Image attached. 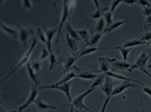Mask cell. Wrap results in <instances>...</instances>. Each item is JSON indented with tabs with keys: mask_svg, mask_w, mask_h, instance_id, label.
Masks as SVG:
<instances>
[{
	"mask_svg": "<svg viewBox=\"0 0 151 112\" xmlns=\"http://www.w3.org/2000/svg\"><path fill=\"white\" fill-rule=\"evenodd\" d=\"M99 75H95L91 71H81L76 75V77H79L85 80H95Z\"/></svg>",
	"mask_w": 151,
	"mask_h": 112,
	"instance_id": "d6986e66",
	"label": "cell"
},
{
	"mask_svg": "<svg viewBox=\"0 0 151 112\" xmlns=\"http://www.w3.org/2000/svg\"><path fill=\"white\" fill-rule=\"evenodd\" d=\"M104 34L103 33H94L92 37L89 39V42L85 45V47L89 46V47H94L96 44L100 41V39L102 37V36Z\"/></svg>",
	"mask_w": 151,
	"mask_h": 112,
	"instance_id": "ac0fdd59",
	"label": "cell"
},
{
	"mask_svg": "<svg viewBox=\"0 0 151 112\" xmlns=\"http://www.w3.org/2000/svg\"><path fill=\"white\" fill-rule=\"evenodd\" d=\"M122 3H125L126 4H128V5H131L132 6H133L134 5V3H137V1H122Z\"/></svg>",
	"mask_w": 151,
	"mask_h": 112,
	"instance_id": "60d3db41",
	"label": "cell"
},
{
	"mask_svg": "<svg viewBox=\"0 0 151 112\" xmlns=\"http://www.w3.org/2000/svg\"><path fill=\"white\" fill-rule=\"evenodd\" d=\"M141 45H148L147 42L141 41L140 39H131V40L126 41L121 47L123 48H132L133 47Z\"/></svg>",
	"mask_w": 151,
	"mask_h": 112,
	"instance_id": "9a60e30c",
	"label": "cell"
},
{
	"mask_svg": "<svg viewBox=\"0 0 151 112\" xmlns=\"http://www.w3.org/2000/svg\"><path fill=\"white\" fill-rule=\"evenodd\" d=\"M66 28H67V30H68V33H69V35L70 36V37H71L72 38H73L74 39H75V40H76L77 42H78V40L81 39V37H79V35L78 34L77 31L75 30L73 28L70 26L69 23H67Z\"/></svg>",
	"mask_w": 151,
	"mask_h": 112,
	"instance_id": "d4e9b609",
	"label": "cell"
},
{
	"mask_svg": "<svg viewBox=\"0 0 151 112\" xmlns=\"http://www.w3.org/2000/svg\"><path fill=\"white\" fill-rule=\"evenodd\" d=\"M103 17H104V20L106 24L105 28L109 27L114 23L112 19V13L110 11H108L105 12L104 14H103Z\"/></svg>",
	"mask_w": 151,
	"mask_h": 112,
	"instance_id": "4dcf8cb0",
	"label": "cell"
},
{
	"mask_svg": "<svg viewBox=\"0 0 151 112\" xmlns=\"http://www.w3.org/2000/svg\"><path fill=\"white\" fill-rule=\"evenodd\" d=\"M37 42H38L37 38H36L35 37H33L32 43H31V46L29 47V49L27 50L26 51V52L22 55V57H21V59H20V61H19V63H18V65H17L16 66H15V67H14V68L10 72V73H8V74L5 76V77H4V78L1 80V83H2L4 80H5V79H6L8 77H9L10 75H12L13 73H14V71H15V70H16L17 68H19V67H21V66H22L23 65H24V64L26 63L27 62H28V60H29V57H30V55H31V53H32V52H33V50L34 48H35V45H36V44H37Z\"/></svg>",
	"mask_w": 151,
	"mask_h": 112,
	"instance_id": "6da1fadb",
	"label": "cell"
},
{
	"mask_svg": "<svg viewBox=\"0 0 151 112\" xmlns=\"http://www.w3.org/2000/svg\"><path fill=\"white\" fill-rule=\"evenodd\" d=\"M106 75H108L109 76V77H112V78H116L117 80H122L124 81V80H128V81H130V82H137V83H140L141 85H143V84L140 82L139 81H137V80H133V79H131V78H127L126 77H124V76L123 75H121L120 74H118V73H115V72L114 71H108L106 72V73H105Z\"/></svg>",
	"mask_w": 151,
	"mask_h": 112,
	"instance_id": "2e32d148",
	"label": "cell"
},
{
	"mask_svg": "<svg viewBox=\"0 0 151 112\" xmlns=\"http://www.w3.org/2000/svg\"><path fill=\"white\" fill-rule=\"evenodd\" d=\"M94 3L96 5L97 9L93 14L91 15V17L93 19H99V18H100L102 14H104V12L105 11V10H108V9L106 7V8H105V9H100V6H99V3L97 1H94Z\"/></svg>",
	"mask_w": 151,
	"mask_h": 112,
	"instance_id": "603a6c76",
	"label": "cell"
},
{
	"mask_svg": "<svg viewBox=\"0 0 151 112\" xmlns=\"http://www.w3.org/2000/svg\"><path fill=\"white\" fill-rule=\"evenodd\" d=\"M151 27V15L147 17L146 21L144 23V29L145 31L147 30L149 28Z\"/></svg>",
	"mask_w": 151,
	"mask_h": 112,
	"instance_id": "d590c367",
	"label": "cell"
},
{
	"mask_svg": "<svg viewBox=\"0 0 151 112\" xmlns=\"http://www.w3.org/2000/svg\"><path fill=\"white\" fill-rule=\"evenodd\" d=\"M18 27L19 29V38L20 40H21V43L22 45L25 46L27 43V38H28L29 35L30 34V31L28 29H26L23 28L21 25L18 24Z\"/></svg>",
	"mask_w": 151,
	"mask_h": 112,
	"instance_id": "4fadbf2b",
	"label": "cell"
},
{
	"mask_svg": "<svg viewBox=\"0 0 151 112\" xmlns=\"http://www.w3.org/2000/svg\"><path fill=\"white\" fill-rule=\"evenodd\" d=\"M143 91H144V93H146L147 94H148L151 98V88L149 87H145L144 89H143Z\"/></svg>",
	"mask_w": 151,
	"mask_h": 112,
	"instance_id": "ab89813d",
	"label": "cell"
},
{
	"mask_svg": "<svg viewBox=\"0 0 151 112\" xmlns=\"http://www.w3.org/2000/svg\"><path fill=\"white\" fill-rule=\"evenodd\" d=\"M8 112H19V110H12Z\"/></svg>",
	"mask_w": 151,
	"mask_h": 112,
	"instance_id": "7bdbcfd3",
	"label": "cell"
},
{
	"mask_svg": "<svg viewBox=\"0 0 151 112\" xmlns=\"http://www.w3.org/2000/svg\"><path fill=\"white\" fill-rule=\"evenodd\" d=\"M105 74L102 73L101 75H99L98 77H97L96 79L93 81L92 85H91V89H93V88H97V87L100 86L101 87L103 82L105 81Z\"/></svg>",
	"mask_w": 151,
	"mask_h": 112,
	"instance_id": "484cf974",
	"label": "cell"
},
{
	"mask_svg": "<svg viewBox=\"0 0 151 112\" xmlns=\"http://www.w3.org/2000/svg\"><path fill=\"white\" fill-rule=\"evenodd\" d=\"M142 71H143V72H144V73H145L147 75H148L149 77L151 78V74H150L149 73H148V72L147 71V70H143Z\"/></svg>",
	"mask_w": 151,
	"mask_h": 112,
	"instance_id": "b9f144b4",
	"label": "cell"
},
{
	"mask_svg": "<svg viewBox=\"0 0 151 112\" xmlns=\"http://www.w3.org/2000/svg\"><path fill=\"white\" fill-rule=\"evenodd\" d=\"M72 82H73V80H71L69 81L68 82L63 84V85H62L55 87L54 89L59 90L62 91L63 93H64L66 94V95L67 96L68 99L69 101L71 102V104L73 102L72 98H71V95H70V87H71V83H72Z\"/></svg>",
	"mask_w": 151,
	"mask_h": 112,
	"instance_id": "8fae6325",
	"label": "cell"
},
{
	"mask_svg": "<svg viewBox=\"0 0 151 112\" xmlns=\"http://www.w3.org/2000/svg\"><path fill=\"white\" fill-rule=\"evenodd\" d=\"M31 64V66L32 67V68L33 69V70L35 71V72H38L40 69L41 67V63L40 61H33L32 62H30Z\"/></svg>",
	"mask_w": 151,
	"mask_h": 112,
	"instance_id": "e575fe53",
	"label": "cell"
},
{
	"mask_svg": "<svg viewBox=\"0 0 151 112\" xmlns=\"http://www.w3.org/2000/svg\"><path fill=\"white\" fill-rule=\"evenodd\" d=\"M78 34L79 35V37H81V39H82L84 42L87 44L89 42V39H90V35L89 33L87 32L86 29H81V30H78L77 31Z\"/></svg>",
	"mask_w": 151,
	"mask_h": 112,
	"instance_id": "f546056e",
	"label": "cell"
},
{
	"mask_svg": "<svg viewBox=\"0 0 151 112\" xmlns=\"http://www.w3.org/2000/svg\"><path fill=\"white\" fill-rule=\"evenodd\" d=\"M27 75H28L29 78L31 79V80L32 81L33 85L35 87H37V84H38V80L37 76L35 75V72L32 68V67L31 66V64L30 62H27Z\"/></svg>",
	"mask_w": 151,
	"mask_h": 112,
	"instance_id": "e0dca14e",
	"label": "cell"
},
{
	"mask_svg": "<svg viewBox=\"0 0 151 112\" xmlns=\"http://www.w3.org/2000/svg\"><path fill=\"white\" fill-rule=\"evenodd\" d=\"M99 66H100V71L103 72V73H106V72L109 71L110 67V64L109 58H105L104 57H101L98 59Z\"/></svg>",
	"mask_w": 151,
	"mask_h": 112,
	"instance_id": "5bb4252c",
	"label": "cell"
},
{
	"mask_svg": "<svg viewBox=\"0 0 151 112\" xmlns=\"http://www.w3.org/2000/svg\"><path fill=\"white\" fill-rule=\"evenodd\" d=\"M110 67L113 71L117 70H128L131 65L128 62L124 61H119L116 59H109Z\"/></svg>",
	"mask_w": 151,
	"mask_h": 112,
	"instance_id": "8992f818",
	"label": "cell"
},
{
	"mask_svg": "<svg viewBox=\"0 0 151 112\" xmlns=\"http://www.w3.org/2000/svg\"><path fill=\"white\" fill-rule=\"evenodd\" d=\"M138 87V85L132 83L130 81H128V80L123 81L120 84V85H117V87L114 88V90H113V93H112V95H111L110 98H112V96H114V95L121 94L125 90H126L127 89H128L129 87Z\"/></svg>",
	"mask_w": 151,
	"mask_h": 112,
	"instance_id": "9c48e42d",
	"label": "cell"
},
{
	"mask_svg": "<svg viewBox=\"0 0 151 112\" xmlns=\"http://www.w3.org/2000/svg\"><path fill=\"white\" fill-rule=\"evenodd\" d=\"M110 98H111L110 97H107V98L105 100V101L104 102V104H103V106L101 108V110L100 111V112H105L106 108V106H107V105H108V103L109 102V100H110Z\"/></svg>",
	"mask_w": 151,
	"mask_h": 112,
	"instance_id": "74e56055",
	"label": "cell"
},
{
	"mask_svg": "<svg viewBox=\"0 0 151 112\" xmlns=\"http://www.w3.org/2000/svg\"><path fill=\"white\" fill-rule=\"evenodd\" d=\"M37 94H38L37 88L35 87L33 84H32V89H31L28 98H27V99L25 101V103L23 104V105H22L19 108H18L19 112H22L24 110L26 109V108L28 107L31 103H34V101L36 99V98L37 96Z\"/></svg>",
	"mask_w": 151,
	"mask_h": 112,
	"instance_id": "52a82bcc",
	"label": "cell"
},
{
	"mask_svg": "<svg viewBox=\"0 0 151 112\" xmlns=\"http://www.w3.org/2000/svg\"><path fill=\"white\" fill-rule=\"evenodd\" d=\"M113 49H118L120 50L121 54L122 56L123 60H124V61H126V60L128 59V55L130 52V51L132 50V48H123V47H121V46H119V47L113 48Z\"/></svg>",
	"mask_w": 151,
	"mask_h": 112,
	"instance_id": "f1b7e54d",
	"label": "cell"
},
{
	"mask_svg": "<svg viewBox=\"0 0 151 112\" xmlns=\"http://www.w3.org/2000/svg\"><path fill=\"white\" fill-rule=\"evenodd\" d=\"M96 88H93V89H90L89 90H87V91L83 93L82 94H79L77 95L76 97L74 98L73 100L72 103L71 104V112H73V106L76 108L78 110H89L88 108H87L86 106L84 105V101L86 98V97L88 95L89 93H91V92H93L96 89Z\"/></svg>",
	"mask_w": 151,
	"mask_h": 112,
	"instance_id": "7a4b0ae2",
	"label": "cell"
},
{
	"mask_svg": "<svg viewBox=\"0 0 151 112\" xmlns=\"http://www.w3.org/2000/svg\"><path fill=\"white\" fill-rule=\"evenodd\" d=\"M121 3H122V1H115L112 3V5H111V9H110V11L112 13L114 12V11L115 9H116V7L118 5H119Z\"/></svg>",
	"mask_w": 151,
	"mask_h": 112,
	"instance_id": "8d00e7d4",
	"label": "cell"
},
{
	"mask_svg": "<svg viewBox=\"0 0 151 112\" xmlns=\"http://www.w3.org/2000/svg\"><path fill=\"white\" fill-rule=\"evenodd\" d=\"M140 5L144 9V11H143L142 14H144L146 16L151 15V5L147 1H143V0H140L139 1Z\"/></svg>",
	"mask_w": 151,
	"mask_h": 112,
	"instance_id": "7402d4cb",
	"label": "cell"
},
{
	"mask_svg": "<svg viewBox=\"0 0 151 112\" xmlns=\"http://www.w3.org/2000/svg\"><path fill=\"white\" fill-rule=\"evenodd\" d=\"M34 103L37 106V110L40 111H44L46 110H56L57 108L51 105H49L43 102L40 98H37L34 101Z\"/></svg>",
	"mask_w": 151,
	"mask_h": 112,
	"instance_id": "7c38bea8",
	"label": "cell"
},
{
	"mask_svg": "<svg viewBox=\"0 0 151 112\" xmlns=\"http://www.w3.org/2000/svg\"><path fill=\"white\" fill-rule=\"evenodd\" d=\"M74 77H76V74H75L74 72H70V73H68L66 75H65L64 77H63L60 80H59L57 82H55L52 84H50L49 85H46V86H43L40 88V90L42 89H54L55 87L58 86H60L63 85L69 81L71 80L72 78Z\"/></svg>",
	"mask_w": 151,
	"mask_h": 112,
	"instance_id": "277c9868",
	"label": "cell"
},
{
	"mask_svg": "<svg viewBox=\"0 0 151 112\" xmlns=\"http://www.w3.org/2000/svg\"><path fill=\"white\" fill-rule=\"evenodd\" d=\"M66 41H67V45L70 47V49L72 50L77 51L78 49L77 42L73 38L70 37V36L68 34V33L66 34Z\"/></svg>",
	"mask_w": 151,
	"mask_h": 112,
	"instance_id": "83f0119b",
	"label": "cell"
},
{
	"mask_svg": "<svg viewBox=\"0 0 151 112\" xmlns=\"http://www.w3.org/2000/svg\"><path fill=\"white\" fill-rule=\"evenodd\" d=\"M105 21L104 18H100L98 21L95 28L94 29V33H103V31L105 30Z\"/></svg>",
	"mask_w": 151,
	"mask_h": 112,
	"instance_id": "4316f807",
	"label": "cell"
},
{
	"mask_svg": "<svg viewBox=\"0 0 151 112\" xmlns=\"http://www.w3.org/2000/svg\"><path fill=\"white\" fill-rule=\"evenodd\" d=\"M150 57L147 55L146 52V50L143 51L138 56V57L136 60V61L133 64V65L130 66L128 70L129 72H132L134 70H140L141 71L146 70L145 67L147 65L148 60Z\"/></svg>",
	"mask_w": 151,
	"mask_h": 112,
	"instance_id": "3957f363",
	"label": "cell"
},
{
	"mask_svg": "<svg viewBox=\"0 0 151 112\" xmlns=\"http://www.w3.org/2000/svg\"><path fill=\"white\" fill-rule=\"evenodd\" d=\"M22 5L23 6V8H24V9H31L29 1H22Z\"/></svg>",
	"mask_w": 151,
	"mask_h": 112,
	"instance_id": "f35d334b",
	"label": "cell"
},
{
	"mask_svg": "<svg viewBox=\"0 0 151 112\" xmlns=\"http://www.w3.org/2000/svg\"><path fill=\"white\" fill-rule=\"evenodd\" d=\"M75 61H76L75 57H71V56H68V57H67V59L65 61L64 66H63V72H64L65 75H66V73L68 72L70 68L72 66Z\"/></svg>",
	"mask_w": 151,
	"mask_h": 112,
	"instance_id": "44dd1931",
	"label": "cell"
},
{
	"mask_svg": "<svg viewBox=\"0 0 151 112\" xmlns=\"http://www.w3.org/2000/svg\"><path fill=\"white\" fill-rule=\"evenodd\" d=\"M50 55V53L48 50V49H47L45 48V46L43 45L42 47V54L40 55L39 57V61H43V60L45 59L48 56Z\"/></svg>",
	"mask_w": 151,
	"mask_h": 112,
	"instance_id": "1f68e13d",
	"label": "cell"
},
{
	"mask_svg": "<svg viewBox=\"0 0 151 112\" xmlns=\"http://www.w3.org/2000/svg\"><path fill=\"white\" fill-rule=\"evenodd\" d=\"M105 49H109V48H106V47H87L85 48L83 50H82L79 54L76 56V57H75V59L78 60V59H80L81 57H82V56L87 55V54H90L93 52H96L97 50H105Z\"/></svg>",
	"mask_w": 151,
	"mask_h": 112,
	"instance_id": "30bf717a",
	"label": "cell"
},
{
	"mask_svg": "<svg viewBox=\"0 0 151 112\" xmlns=\"http://www.w3.org/2000/svg\"><path fill=\"white\" fill-rule=\"evenodd\" d=\"M76 112H77V110H76Z\"/></svg>",
	"mask_w": 151,
	"mask_h": 112,
	"instance_id": "bcb514c9",
	"label": "cell"
},
{
	"mask_svg": "<svg viewBox=\"0 0 151 112\" xmlns=\"http://www.w3.org/2000/svg\"><path fill=\"white\" fill-rule=\"evenodd\" d=\"M128 21H116V22H114V23L112 24V25L110 26L109 27H106L105 29V30L103 31V34H105L106 33H108V32H111L115 29H117L118 27H120L121 26H122L123 24H124L125 22H128Z\"/></svg>",
	"mask_w": 151,
	"mask_h": 112,
	"instance_id": "cb8c5ba5",
	"label": "cell"
},
{
	"mask_svg": "<svg viewBox=\"0 0 151 112\" xmlns=\"http://www.w3.org/2000/svg\"><path fill=\"white\" fill-rule=\"evenodd\" d=\"M115 82L112 80V77L105 75V81L103 85L100 87L102 92L107 97H110L114 90V86Z\"/></svg>",
	"mask_w": 151,
	"mask_h": 112,
	"instance_id": "5b68a950",
	"label": "cell"
},
{
	"mask_svg": "<svg viewBox=\"0 0 151 112\" xmlns=\"http://www.w3.org/2000/svg\"><path fill=\"white\" fill-rule=\"evenodd\" d=\"M141 41L149 42L151 41V31L150 32H145V33L142 35L141 38H140Z\"/></svg>",
	"mask_w": 151,
	"mask_h": 112,
	"instance_id": "836d02e7",
	"label": "cell"
},
{
	"mask_svg": "<svg viewBox=\"0 0 151 112\" xmlns=\"http://www.w3.org/2000/svg\"><path fill=\"white\" fill-rule=\"evenodd\" d=\"M37 36H38V39L40 40L42 42H43V43L45 44L46 46H47V39L46 37L43 34V32L42 31L40 28H38V31H37Z\"/></svg>",
	"mask_w": 151,
	"mask_h": 112,
	"instance_id": "d6a6232c",
	"label": "cell"
},
{
	"mask_svg": "<svg viewBox=\"0 0 151 112\" xmlns=\"http://www.w3.org/2000/svg\"><path fill=\"white\" fill-rule=\"evenodd\" d=\"M69 15V7L68 6V1H64V5H63V13L61 15V21L60 24H59V26H58V37L56 39V43L58 42L59 37H60L61 34V29L63 26V24L65 23V22L66 21Z\"/></svg>",
	"mask_w": 151,
	"mask_h": 112,
	"instance_id": "ba28073f",
	"label": "cell"
},
{
	"mask_svg": "<svg viewBox=\"0 0 151 112\" xmlns=\"http://www.w3.org/2000/svg\"><path fill=\"white\" fill-rule=\"evenodd\" d=\"M149 68H150V69H151V65H149Z\"/></svg>",
	"mask_w": 151,
	"mask_h": 112,
	"instance_id": "f6af8a7d",
	"label": "cell"
},
{
	"mask_svg": "<svg viewBox=\"0 0 151 112\" xmlns=\"http://www.w3.org/2000/svg\"><path fill=\"white\" fill-rule=\"evenodd\" d=\"M150 45H151V41H150L149 42H148V45H147V47H149Z\"/></svg>",
	"mask_w": 151,
	"mask_h": 112,
	"instance_id": "ee69618b",
	"label": "cell"
},
{
	"mask_svg": "<svg viewBox=\"0 0 151 112\" xmlns=\"http://www.w3.org/2000/svg\"><path fill=\"white\" fill-rule=\"evenodd\" d=\"M1 29L4 31H5V33H6L10 35L11 37H12L15 39H17V31L14 29V28L5 24H4L2 22H1Z\"/></svg>",
	"mask_w": 151,
	"mask_h": 112,
	"instance_id": "ffe728a7",
	"label": "cell"
}]
</instances>
